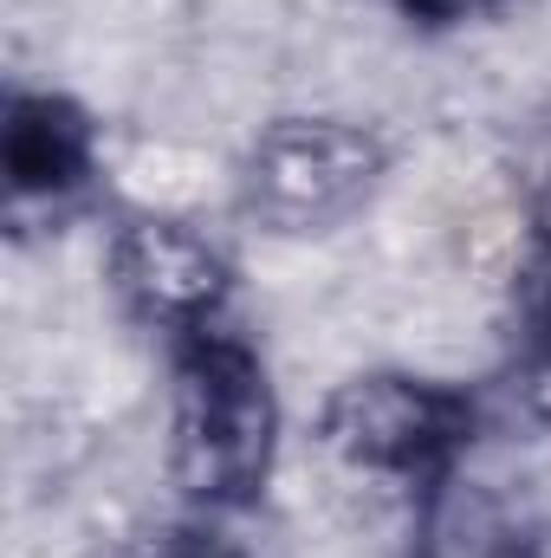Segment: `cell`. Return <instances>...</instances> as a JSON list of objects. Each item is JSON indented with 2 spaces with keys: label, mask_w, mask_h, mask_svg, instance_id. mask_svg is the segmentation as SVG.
Here are the masks:
<instances>
[{
  "label": "cell",
  "mask_w": 551,
  "mask_h": 558,
  "mask_svg": "<svg viewBox=\"0 0 551 558\" xmlns=\"http://www.w3.org/2000/svg\"><path fill=\"white\" fill-rule=\"evenodd\" d=\"M0 162H7V202L20 208H65L98 175V137L91 124L52 98V92H13L0 124Z\"/></svg>",
  "instance_id": "8992f818"
},
{
  "label": "cell",
  "mask_w": 551,
  "mask_h": 558,
  "mask_svg": "<svg viewBox=\"0 0 551 558\" xmlns=\"http://www.w3.org/2000/svg\"><path fill=\"white\" fill-rule=\"evenodd\" d=\"M279 461V397L260 351L228 331H188L169 344V416L162 468L188 513L234 520L247 513Z\"/></svg>",
  "instance_id": "6da1fadb"
},
{
  "label": "cell",
  "mask_w": 551,
  "mask_h": 558,
  "mask_svg": "<svg viewBox=\"0 0 551 558\" xmlns=\"http://www.w3.org/2000/svg\"><path fill=\"white\" fill-rule=\"evenodd\" d=\"M311 441L331 468L383 487H428L474 448V397L415 371H357L325 390Z\"/></svg>",
  "instance_id": "3957f363"
},
{
  "label": "cell",
  "mask_w": 551,
  "mask_h": 558,
  "mask_svg": "<svg viewBox=\"0 0 551 558\" xmlns=\"http://www.w3.org/2000/svg\"><path fill=\"white\" fill-rule=\"evenodd\" d=\"M105 279L124 299V312L169 331V344L221 325L234 292V267L221 241L175 208H131L105 241Z\"/></svg>",
  "instance_id": "277c9868"
},
{
  "label": "cell",
  "mask_w": 551,
  "mask_h": 558,
  "mask_svg": "<svg viewBox=\"0 0 551 558\" xmlns=\"http://www.w3.org/2000/svg\"><path fill=\"white\" fill-rule=\"evenodd\" d=\"M415 546L421 558H551V526L519 481L454 461L415 494Z\"/></svg>",
  "instance_id": "5b68a950"
},
{
  "label": "cell",
  "mask_w": 551,
  "mask_h": 558,
  "mask_svg": "<svg viewBox=\"0 0 551 558\" xmlns=\"http://www.w3.org/2000/svg\"><path fill=\"white\" fill-rule=\"evenodd\" d=\"M137 558H241L234 546H228V533H221V520H188V526H175V533H162L149 553Z\"/></svg>",
  "instance_id": "52a82bcc"
},
{
  "label": "cell",
  "mask_w": 551,
  "mask_h": 558,
  "mask_svg": "<svg viewBox=\"0 0 551 558\" xmlns=\"http://www.w3.org/2000/svg\"><path fill=\"white\" fill-rule=\"evenodd\" d=\"M390 175V143L357 118L298 111L260 124V137L234 162V208L247 228L279 241H311L344 228L377 202Z\"/></svg>",
  "instance_id": "7a4b0ae2"
},
{
  "label": "cell",
  "mask_w": 551,
  "mask_h": 558,
  "mask_svg": "<svg viewBox=\"0 0 551 558\" xmlns=\"http://www.w3.org/2000/svg\"><path fill=\"white\" fill-rule=\"evenodd\" d=\"M409 13H421V20H467V13H480L487 0H403Z\"/></svg>",
  "instance_id": "ba28073f"
}]
</instances>
